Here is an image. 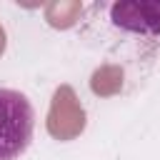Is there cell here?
I'll return each mask as SVG.
<instances>
[{"label": "cell", "instance_id": "6da1fadb", "mask_svg": "<svg viewBox=\"0 0 160 160\" xmlns=\"http://www.w3.org/2000/svg\"><path fill=\"white\" fill-rule=\"evenodd\" d=\"M35 108L20 90L0 88V160H18L32 142Z\"/></svg>", "mask_w": 160, "mask_h": 160}, {"label": "cell", "instance_id": "7a4b0ae2", "mask_svg": "<svg viewBox=\"0 0 160 160\" xmlns=\"http://www.w3.org/2000/svg\"><path fill=\"white\" fill-rule=\"evenodd\" d=\"M110 20L125 32L160 38V2H115L110 5Z\"/></svg>", "mask_w": 160, "mask_h": 160}]
</instances>
